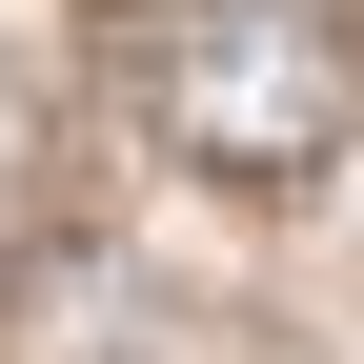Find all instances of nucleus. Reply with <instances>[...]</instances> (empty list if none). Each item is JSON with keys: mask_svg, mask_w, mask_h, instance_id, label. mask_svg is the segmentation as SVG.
<instances>
[{"mask_svg": "<svg viewBox=\"0 0 364 364\" xmlns=\"http://www.w3.org/2000/svg\"><path fill=\"white\" fill-rule=\"evenodd\" d=\"M364 122V41L324 0H182L162 21V142L223 162V182H304Z\"/></svg>", "mask_w": 364, "mask_h": 364, "instance_id": "f257e3e1", "label": "nucleus"}]
</instances>
